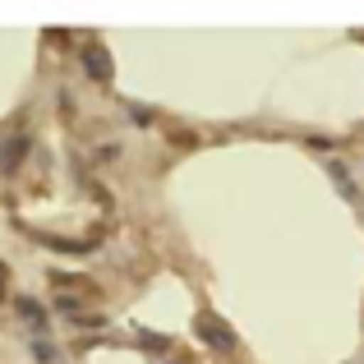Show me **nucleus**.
Masks as SVG:
<instances>
[{
	"instance_id": "obj_1",
	"label": "nucleus",
	"mask_w": 364,
	"mask_h": 364,
	"mask_svg": "<svg viewBox=\"0 0 364 364\" xmlns=\"http://www.w3.org/2000/svg\"><path fill=\"white\" fill-rule=\"evenodd\" d=\"M83 70H88L92 79H111V55L102 51V46H88V51H83Z\"/></svg>"
},
{
	"instance_id": "obj_2",
	"label": "nucleus",
	"mask_w": 364,
	"mask_h": 364,
	"mask_svg": "<svg viewBox=\"0 0 364 364\" xmlns=\"http://www.w3.org/2000/svg\"><path fill=\"white\" fill-rule=\"evenodd\" d=\"M198 332H203V337L213 341V346H222V350H226V346H235V337H231V332H226V328H217V323H208V318L198 323Z\"/></svg>"
},
{
	"instance_id": "obj_3",
	"label": "nucleus",
	"mask_w": 364,
	"mask_h": 364,
	"mask_svg": "<svg viewBox=\"0 0 364 364\" xmlns=\"http://www.w3.org/2000/svg\"><path fill=\"white\" fill-rule=\"evenodd\" d=\"M23 152H28V139H23V134H14V139H9V148H5V171H14Z\"/></svg>"
},
{
	"instance_id": "obj_4",
	"label": "nucleus",
	"mask_w": 364,
	"mask_h": 364,
	"mask_svg": "<svg viewBox=\"0 0 364 364\" xmlns=\"http://www.w3.org/2000/svg\"><path fill=\"white\" fill-rule=\"evenodd\" d=\"M18 314H23V318H28V323H37V328H42V323H46V314H42V304H37V300H28V295H23V300H18Z\"/></svg>"
},
{
	"instance_id": "obj_5",
	"label": "nucleus",
	"mask_w": 364,
	"mask_h": 364,
	"mask_svg": "<svg viewBox=\"0 0 364 364\" xmlns=\"http://www.w3.org/2000/svg\"><path fill=\"white\" fill-rule=\"evenodd\" d=\"M33 355L42 360V364H51L55 360V346H51V341H33Z\"/></svg>"
},
{
	"instance_id": "obj_6",
	"label": "nucleus",
	"mask_w": 364,
	"mask_h": 364,
	"mask_svg": "<svg viewBox=\"0 0 364 364\" xmlns=\"http://www.w3.org/2000/svg\"><path fill=\"white\" fill-rule=\"evenodd\" d=\"M143 346H152V350H166L171 341H166V337H157V332H143Z\"/></svg>"
},
{
	"instance_id": "obj_7",
	"label": "nucleus",
	"mask_w": 364,
	"mask_h": 364,
	"mask_svg": "<svg viewBox=\"0 0 364 364\" xmlns=\"http://www.w3.org/2000/svg\"><path fill=\"white\" fill-rule=\"evenodd\" d=\"M332 176H337V185H341V194H350V176H346V166H332Z\"/></svg>"
},
{
	"instance_id": "obj_8",
	"label": "nucleus",
	"mask_w": 364,
	"mask_h": 364,
	"mask_svg": "<svg viewBox=\"0 0 364 364\" xmlns=\"http://www.w3.org/2000/svg\"><path fill=\"white\" fill-rule=\"evenodd\" d=\"M0 286H5V263H0Z\"/></svg>"
}]
</instances>
